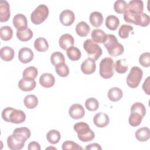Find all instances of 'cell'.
I'll use <instances>...</instances> for the list:
<instances>
[{
  "label": "cell",
  "instance_id": "1",
  "mask_svg": "<svg viewBox=\"0 0 150 150\" xmlns=\"http://www.w3.org/2000/svg\"><path fill=\"white\" fill-rule=\"evenodd\" d=\"M2 119L14 124H21L26 120V114L21 110H16L12 107H6L2 111Z\"/></svg>",
  "mask_w": 150,
  "mask_h": 150
},
{
  "label": "cell",
  "instance_id": "2",
  "mask_svg": "<svg viewBox=\"0 0 150 150\" xmlns=\"http://www.w3.org/2000/svg\"><path fill=\"white\" fill-rule=\"evenodd\" d=\"M104 45L111 56L117 57L124 53V46L121 43H118L117 38L114 35H107V38Z\"/></svg>",
  "mask_w": 150,
  "mask_h": 150
},
{
  "label": "cell",
  "instance_id": "3",
  "mask_svg": "<svg viewBox=\"0 0 150 150\" xmlns=\"http://www.w3.org/2000/svg\"><path fill=\"white\" fill-rule=\"evenodd\" d=\"M73 128L77 134L78 138L82 142H90L95 137L94 132L90 129L89 125L84 122L75 124Z\"/></svg>",
  "mask_w": 150,
  "mask_h": 150
},
{
  "label": "cell",
  "instance_id": "4",
  "mask_svg": "<svg viewBox=\"0 0 150 150\" xmlns=\"http://www.w3.org/2000/svg\"><path fill=\"white\" fill-rule=\"evenodd\" d=\"M83 48L87 52L88 58L94 62L100 58L103 53L101 47L91 39H87L84 42Z\"/></svg>",
  "mask_w": 150,
  "mask_h": 150
},
{
  "label": "cell",
  "instance_id": "5",
  "mask_svg": "<svg viewBox=\"0 0 150 150\" xmlns=\"http://www.w3.org/2000/svg\"><path fill=\"white\" fill-rule=\"evenodd\" d=\"M99 73L101 77L108 79L114 75V63L111 57L103 59L99 65Z\"/></svg>",
  "mask_w": 150,
  "mask_h": 150
},
{
  "label": "cell",
  "instance_id": "6",
  "mask_svg": "<svg viewBox=\"0 0 150 150\" xmlns=\"http://www.w3.org/2000/svg\"><path fill=\"white\" fill-rule=\"evenodd\" d=\"M49 15V8L44 4H40L32 12L31 22L35 25H39L43 22Z\"/></svg>",
  "mask_w": 150,
  "mask_h": 150
},
{
  "label": "cell",
  "instance_id": "7",
  "mask_svg": "<svg viewBox=\"0 0 150 150\" xmlns=\"http://www.w3.org/2000/svg\"><path fill=\"white\" fill-rule=\"evenodd\" d=\"M143 71L141 68L137 66H134L131 68L127 77V85L132 88H137L142 78Z\"/></svg>",
  "mask_w": 150,
  "mask_h": 150
},
{
  "label": "cell",
  "instance_id": "8",
  "mask_svg": "<svg viewBox=\"0 0 150 150\" xmlns=\"http://www.w3.org/2000/svg\"><path fill=\"white\" fill-rule=\"evenodd\" d=\"M27 139L20 134L13 132L7 138V145L8 148L11 150L22 149Z\"/></svg>",
  "mask_w": 150,
  "mask_h": 150
},
{
  "label": "cell",
  "instance_id": "9",
  "mask_svg": "<svg viewBox=\"0 0 150 150\" xmlns=\"http://www.w3.org/2000/svg\"><path fill=\"white\" fill-rule=\"evenodd\" d=\"M59 19L63 25L70 26L73 24L75 20V15L72 11L66 9L60 13Z\"/></svg>",
  "mask_w": 150,
  "mask_h": 150
},
{
  "label": "cell",
  "instance_id": "10",
  "mask_svg": "<svg viewBox=\"0 0 150 150\" xmlns=\"http://www.w3.org/2000/svg\"><path fill=\"white\" fill-rule=\"evenodd\" d=\"M69 114L73 119H80L84 116V108L80 104H74L69 108Z\"/></svg>",
  "mask_w": 150,
  "mask_h": 150
},
{
  "label": "cell",
  "instance_id": "11",
  "mask_svg": "<svg viewBox=\"0 0 150 150\" xmlns=\"http://www.w3.org/2000/svg\"><path fill=\"white\" fill-rule=\"evenodd\" d=\"M13 25L17 30H21L28 28L26 17L22 13H18L14 16L12 20Z\"/></svg>",
  "mask_w": 150,
  "mask_h": 150
},
{
  "label": "cell",
  "instance_id": "12",
  "mask_svg": "<svg viewBox=\"0 0 150 150\" xmlns=\"http://www.w3.org/2000/svg\"><path fill=\"white\" fill-rule=\"evenodd\" d=\"M34 57L33 51L28 47H22L18 52L19 60L22 63L30 62Z\"/></svg>",
  "mask_w": 150,
  "mask_h": 150
},
{
  "label": "cell",
  "instance_id": "13",
  "mask_svg": "<svg viewBox=\"0 0 150 150\" xmlns=\"http://www.w3.org/2000/svg\"><path fill=\"white\" fill-rule=\"evenodd\" d=\"M110 122L109 117L104 112H100L96 114L93 118V122L98 128L105 127Z\"/></svg>",
  "mask_w": 150,
  "mask_h": 150
},
{
  "label": "cell",
  "instance_id": "14",
  "mask_svg": "<svg viewBox=\"0 0 150 150\" xmlns=\"http://www.w3.org/2000/svg\"><path fill=\"white\" fill-rule=\"evenodd\" d=\"M127 10L135 14L143 13L144 3L141 0H132L127 4Z\"/></svg>",
  "mask_w": 150,
  "mask_h": 150
},
{
  "label": "cell",
  "instance_id": "15",
  "mask_svg": "<svg viewBox=\"0 0 150 150\" xmlns=\"http://www.w3.org/2000/svg\"><path fill=\"white\" fill-rule=\"evenodd\" d=\"M10 6L8 1H0V21L6 22L10 18Z\"/></svg>",
  "mask_w": 150,
  "mask_h": 150
},
{
  "label": "cell",
  "instance_id": "16",
  "mask_svg": "<svg viewBox=\"0 0 150 150\" xmlns=\"http://www.w3.org/2000/svg\"><path fill=\"white\" fill-rule=\"evenodd\" d=\"M59 44L62 49L67 50L69 47L74 45V40L71 35L69 33H65L62 35L59 38Z\"/></svg>",
  "mask_w": 150,
  "mask_h": 150
},
{
  "label": "cell",
  "instance_id": "17",
  "mask_svg": "<svg viewBox=\"0 0 150 150\" xmlns=\"http://www.w3.org/2000/svg\"><path fill=\"white\" fill-rule=\"evenodd\" d=\"M36 86V83L35 80L27 79L22 78L18 83V87L20 90L23 91H30L33 90Z\"/></svg>",
  "mask_w": 150,
  "mask_h": 150
},
{
  "label": "cell",
  "instance_id": "18",
  "mask_svg": "<svg viewBox=\"0 0 150 150\" xmlns=\"http://www.w3.org/2000/svg\"><path fill=\"white\" fill-rule=\"evenodd\" d=\"M96 64L94 61L88 58L81 64V70L85 74H91L95 72Z\"/></svg>",
  "mask_w": 150,
  "mask_h": 150
},
{
  "label": "cell",
  "instance_id": "19",
  "mask_svg": "<svg viewBox=\"0 0 150 150\" xmlns=\"http://www.w3.org/2000/svg\"><path fill=\"white\" fill-rule=\"evenodd\" d=\"M55 79L51 73H45L42 74L39 78V83L45 88H50L54 86Z\"/></svg>",
  "mask_w": 150,
  "mask_h": 150
},
{
  "label": "cell",
  "instance_id": "20",
  "mask_svg": "<svg viewBox=\"0 0 150 150\" xmlns=\"http://www.w3.org/2000/svg\"><path fill=\"white\" fill-rule=\"evenodd\" d=\"M135 136L138 141L145 142L149 139L150 130L148 127H141L135 131Z\"/></svg>",
  "mask_w": 150,
  "mask_h": 150
},
{
  "label": "cell",
  "instance_id": "21",
  "mask_svg": "<svg viewBox=\"0 0 150 150\" xmlns=\"http://www.w3.org/2000/svg\"><path fill=\"white\" fill-rule=\"evenodd\" d=\"M91 36L92 40L96 43H104L107 38V34L101 29H96L92 30Z\"/></svg>",
  "mask_w": 150,
  "mask_h": 150
},
{
  "label": "cell",
  "instance_id": "22",
  "mask_svg": "<svg viewBox=\"0 0 150 150\" xmlns=\"http://www.w3.org/2000/svg\"><path fill=\"white\" fill-rule=\"evenodd\" d=\"M15 52L14 50L9 46H4L0 50L1 58L5 61L9 62L14 57Z\"/></svg>",
  "mask_w": 150,
  "mask_h": 150
},
{
  "label": "cell",
  "instance_id": "23",
  "mask_svg": "<svg viewBox=\"0 0 150 150\" xmlns=\"http://www.w3.org/2000/svg\"><path fill=\"white\" fill-rule=\"evenodd\" d=\"M108 97L110 100L113 102H116L120 100L123 96V93L121 89L118 87H112L108 91Z\"/></svg>",
  "mask_w": 150,
  "mask_h": 150
},
{
  "label": "cell",
  "instance_id": "24",
  "mask_svg": "<svg viewBox=\"0 0 150 150\" xmlns=\"http://www.w3.org/2000/svg\"><path fill=\"white\" fill-rule=\"evenodd\" d=\"M90 23L96 28L100 27L103 22V16L101 13L94 11L90 13L89 16Z\"/></svg>",
  "mask_w": 150,
  "mask_h": 150
},
{
  "label": "cell",
  "instance_id": "25",
  "mask_svg": "<svg viewBox=\"0 0 150 150\" xmlns=\"http://www.w3.org/2000/svg\"><path fill=\"white\" fill-rule=\"evenodd\" d=\"M90 30L89 25L84 21L79 22L76 26V32L80 37H85L88 35Z\"/></svg>",
  "mask_w": 150,
  "mask_h": 150
},
{
  "label": "cell",
  "instance_id": "26",
  "mask_svg": "<svg viewBox=\"0 0 150 150\" xmlns=\"http://www.w3.org/2000/svg\"><path fill=\"white\" fill-rule=\"evenodd\" d=\"M34 47L38 52H44L49 49V44L46 39L40 37L35 40Z\"/></svg>",
  "mask_w": 150,
  "mask_h": 150
},
{
  "label": "cell",
  "instance_id": "27",
  "mask_svg": "<svg viewBox=\"0 0 150 150\" xmlns=\"http://www.w3.org/2000/svg\"><path fill=\"white\" fill-rule=\"evenodd\" d=\"M120 25L119 19L115 15H109L105 19V26L111 30H115Z\"/></svg>",
  "mask_w": 150,
  "mask_h": 150
},
{
  "label": "cell",
  "instance_id": "28",
  "mask_svg": "<svg viewBox=\"0 0 150 150\" xmlns=\"http://www.w3.org/2000/svg\"><path fill=\"white\" fill-rule=\"evenodd\" d=\"M16 35L19 40L22 42H26L32 39L33 33L31 29H30L29 28H27L23 30H17Z\"/></svg>",
  "mask_w": 150,
  "mask_h": 150
},
{
  "label": "cell",
  "instance_id": "29",
  "mask_svg": "<svg viewBox=\"0 0 150 150\" xmlns=\"http://www.w3.org/2000/svg\"><path fill=\"white\" fill-rule=\"evenodd\" d=\"M25 106L29 109L35 108L38 104V99L37 97L33 94L26 96L23 100Z\"/></svg>",
  "mask_w": 150,
  "mask_h": 150
},
{
  "label": "cell",
  "instance_id": "30",
  "mask_svg": "<svg viewBox=\"0 0 150 150\" xmlns=\"http://www.w3.org/2000/svg\"><path fill=\"white\" fill-rule=\"evenodd\" d=\"M68 58L72 61L79 60L81 56V51L75 46L69 47L66 52Z\"/></svg>",
  "mask_w": 150,
  "mask_h": 150
},
{
  "label": "cell",
  "instance_id": "31",
  "mask_svg": "<svg viewBox=\"0 0 150 150\" xmlns=\"http://www.w3.org/2000/svg\"><path fill=\"white\" fill-rule=\"evenodd\" d=\"M61 135L57 130L52 129L48 131L46 134V139L48 142L52 144L58 143L60 139Z\"/></svg>",
  "mask_w": 150,
  "mask_h": 150
},
{
  "label": "cell",
  "instance_id": "32",
  "mask_svg": "<svg viewBox=\"0 0 150 150\" xmlns=\"http://www.w3.org/2000/svg\"><path fill=\"white\" fill-rule=\"evenodd\" d=\"M50 62L54 66H57L60 64L64 63L65 58L63 54L60 52H55L52 54L50 56Z\"/></svg>",
  "mask_w": 150,
  "mask_h": 150
},
{
  "label": "cell",
  "instance_id": "33",
  "mask_svg": "<svg viewBox=\"0 0 150 150\" xmlns=\"http://www.w3.org/2000/svg\"><path fill=\"white\" fill-rule=\"evenodd\" d=\"M0 36L2 40L8 41L12 39L13 36V30L9 26H2L0 29Z\"/></svg>",
  "mask_w": 150,
  "mask_h": 150
},
{
  "label": "cell",
  "instance_id": "34",
  "mask_svg": "<svg viewBox=\"0 0 150 150\" xmlns=\"http://www.w3.org/2000/svg\"><path fill=\"white\" fill-rule=\"evenodd\" d=\"M143 117L142 115L137 112H131V114L129 116L128 122L131 126L132 127H137L142 122Z\"/></svg>",
  "mask_w": 150,
  "mask_h": 150
},
{
  "label": "cell",
  "instance_id": "35",
  "mask_svg": "<svg viewBox=\"0 0 150 150\" xmlns=\"http://www.w3.org/2000/svg\"><path fill=\"white\" fill-rule=\"evenodd\" d=\"M38 74V71L35 67L29 66L23 70L22 73V76L24 79L35 80V79L37 77Z\"/></svg>",
  "mask_w": 150,
  "mask_h": 150
},
{
  "label": "cell",
  "instance_id": "36",
  "mask_svg": "<svg viewBox=\"0 0 150 150\" xmlns=\"http://www.w3.org/2000/svg\"><path fill=\"white\" fill-rule=\"evenodd\" d=\"M86 108L91 111H96L99 107V103L98 100L93 97L89 98L86 100L85 102Z\"/></svg>",
  "mask_w": 150,
  "mask_h": 150
},
{
  "label": "cell",
  "instance_id": "37",
  "mask_svg": "<svg viewBox=\"0 0 150 150\" xmlns=\"http://www.w3.org/2000/svg\"><path fill=\"white\" fill-rule=\"evenodd\" d=\"M127 4L124 0H117L114 2V9L118 13H124L127 10Z\"/></svg>",
  "mask_w": 150,
  "mask_h": 150
},
{
  "label": "cell",
  "instance_id": "38",
  "mask_svg": "<svg viewBox=\"0 0 150 150\" xmlns=\"http://www.w3.org/2000/svg\"><path fill=\"white\" fill-rule=\"evenodd\" d=\"M130 111L131 112L134 111V112H137L140 114L143 118L146 114L145 107L142 103L140 102H137L134 103L131 107Z\"/></svg>",
  "mask_w": 150,
  "mask_h": 150
},
{
  "label": "cell",
  "instance_id": "39",
  "mask_svg": "<svg viewBox=\"0 0 150 150\" xmlns=\"http://www.w3.org/2000/svg\"><path fill=\"white\" fill-rule=\"evenodd\" d=\"M55 71L56 73L60 77H67L69 74V69L67 65L65 63L60 64L55 67Z\"/></svg>",
  "mask_w": 150,
  "mask_h": 150
},
{
  "label": "cell",
  "instance_id": "40",
  "mask_svg": "<svg viewBox=\"0 0 150 150\" xmlns=\"http://www.w3.org/2000/svg\"><path fill=\"white\" fill-rule=\"evenodd\" d=\"M133 30V27L129 25H122L118 30V35L122 39H127L129 36V33Z\"/></svg>",
  "mask_w": 150,
  "mask_h": 150
},
{
  "label": "cell",
  "instance_id": "41",
  "mask_svg": "<svg viewBox=\"0 0 150 150\" xmlns=\"http://www.w3.org/2000/svg\"><path fill=\"white\" fill-rule=\"evenodd\" d=\"M62 148L63 150H82L83 148L80 146L78 144L71 141H66L62 144Z\"/></svg>",
  "mask_w": 150,
  "mask_h": 150
},
{
  "label": "cell",
  "instance_id": "42",
  "mask_svg": "<svg viewBox=\"0 0 150 150\" xmlns=\"http://www.w3.org/2000/svg\"><path fill=\"white\" fill-rule=\"evenodd\" d=\"M115 70L120 74L125 73L128 70V66L125 64V62L122 61V60H118L116 61L115 64L114 65Z\"/></svg>",
  "mask_w": 150,
  "mask_h": 150
},
{
  "label": "cell",
  "instance_id": "43",
  "mask_svg": "<svg viewBox=\"0 0 150 150\" xmlns=\"http://www.w3.org/2000/svg\"><path fill=\"white\" fill-rule=\"evenodd\" d=\"M150 60V53L149 52H145L141 54L139 57V64L145 67H149Z\"/></svg>",
  "mask_w": 150,
  "mask_h": 150
},
{
  "label": "cell",
  "instance_id": "44",
  "mask_svg": "<svg viewBox=\"0 0 150 150\" xmlns=\"http://www.w3.org/2000/svg\"><path fill=\"white\" fill-rule=\"evenodd\" d=\"M150 22V17L145 13H141L139 15L138 25L142 27H145L149 25Z\"/></svg>",
  "mask_w": 150,
  "mask_h": 150
},
{
  "label": "cell",
  "instance_id": "45",
  "mask_svg": "<svg viewBox=\"0 0 150 150\" xmlns=\"http://www.w3.org/2000/svg\"><path fill=\"white\" fill-rule=\"evenodd\" d=\"M13 132L18 133L25 137L27 139H29L30 137L31 132L30 129L27 127H20V128H16L14 129Z\"/></svg>",
  "mask_w": 150,
  "mask_h": 150
},
{
  "label": "cell",
  "instance_id": "46",
  "mask_svg": "<svg viewBox=\"0 0 150 150\" xmlns=\"http://www.w3.org/2000/svg\"><path fill=\"white\" fill-rule=\"evenodd\" d=\"M149 80H150V77H148L144 81L143 84H142V88L145 93L147 95H149Z\"/></svg>",
  "mask_w": 150,
  "mask_h": 150
},
{
  "label": "cell",
  "instance_id": "47",
  "mask_svg": "<svg viewBox=\"0 0 150 150\" xmlns=\"http://www.w3.org/2000/svg\"><path fill=\"white\" fill-rule=\"evenodd\" d=\"M28 149L29 150H40V145L37 142L32 141L28 144Z\"/></svg>",
  "mask_w": 150,
  "mask_h": 150
},
{
  "label": "cell",
  "instance_id": "48",
  "mask_svg": "<svg viewBox=\"0 0 150 150\" xmlns=\"http://www.w3.org/2000/svg\"><path fill=\"white\" fill-rule=\"evenodd\" d=\"M85 149H91V150H93V149H99V150H101L102 148L101 147V146L97 143H93V144H90L86 146V147L85 148Z\"/></svg>",
  "mask_w": 150,
  "mask_h": 150
}]
</instances>
